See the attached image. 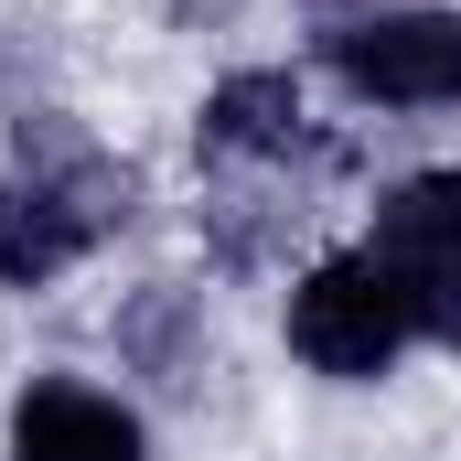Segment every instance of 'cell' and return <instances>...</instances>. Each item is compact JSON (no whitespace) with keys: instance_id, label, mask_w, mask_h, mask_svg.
<instances>
[{"instance_id":"cell-2","label":"cell","mask_w":461,"mask_h":461,"mask_svg":"<svg viewBox=\"0 0 461 461\" xmlns=\"http://www.w3.org/2000/svg\"><path fill=\"white\" fill-rule=\"evenodd\" d=\"M344 76L386 108H440V97H461V22L451 11L365 22V32H344Z\"/></svg>"},{"instance_id":"cell-4","label":"cell","mask_w":461,"mask_h":461,"mask_svg":"<svg viewBox=\"0 0 461 461\" xmlns=\"http://www.w3.org/2000/svg\"><path fill=\"white\" fill-rule=\"evenodd\" d=\"M86 236H97V226H86L54 183H32V194L11 183V194H0V279H11V290H43Z\"/></svg>"},{"instance_id":"cell-1","label":"cell","mask_w":461,"mask_h":461,"mask_svg":"<svg viewBox=\"0 0 461 461\" xmlns=\"http://www.w3.org/2000/svg\"><path fill=\"white\" fill-rule=\"evenodd\" d=\"M408 279L386 258H322L290 290V344L312 354L322 375H386V354L408 344Z\"/></svg>"},{"instance_id":"cell-3","label":"cell","mask_w":461,"mask_h":461,"mask_svg":"<svg viewBox=\"0 0 461 461\" xmlns=\"http://www.w3.org/2000/svg\"><path fill=\"white\" fill-rule=\"evenodd\" d=\"M11 461H140V419L97 386H32L11 408Z\"/></svg>"},{"instance_id":"cell-6","label":"cell","mask_w":461,"mask_h":461,"mask_svg":"<svg viewBox=\"0 0 461 461\" xmlns=\"http://www.w3.org/2000/svg\"><path fill=\"white\" fill-rule=\"evenodd\" d=\"M301 140V86L290 76H226L204 97V150H290Z\"/></svg>"},{"instance_id":"cell-7","label":"cell","mask_w":461,"mask_h":461,"mask_svg":"<svg viewBox=\"0 0 461 461\" xmlns=\"http://www.w3.org/2000/svg\"><path fill=\"white\" fill-rule=\"evenodd\" d=\"M397 279H408V268H397ZM408 322H419V333H440V344L461 354V258H451V268H419V279H408Z\"/></svg>"},{"instance_id":"cell-5","label":"cell","mask_w":461,"mask_h":461,"mask_svg":"<svg viewBox=\"0 0 461 461\" xmlns=\"http://www.w3.org/2000/svg\"><path fill=\"white\" fill-rule=\"evenodd\" d=\"M375 247H386V268H451L461 258V172H419V183H397L386 194V215H375Z\"/></svg>"}]
</instances>
